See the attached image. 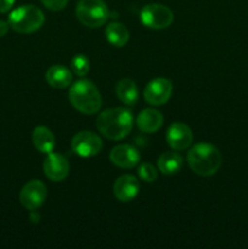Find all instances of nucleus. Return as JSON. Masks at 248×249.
Returning a JSON list of instances; mask_svg holds the SVG:
<instances>
[{
	"mask_svg": "<svg viewBox=\"0 0 248 249\" xmlns=\"http://www.w3.org/2000/svg\"><path fill=\"white\" fill-rule=\"evenodd\" d=\"M133 114L128 108L116 107L101 112L96 119L97 130L109 140H122L133 129Z\"/></svg>",
	"mask_w": 248,
	"mask_h": 249,
	"instance_id": "obj_1",
	"label": "nucleus"
},
{
	"mask_svg": "<svg viewBox=\"0 0 248 249\" xmlns=\"http://www.w3.org/2000/svg\"><path fill=\"white\" fill-rule=\"evenodd\" d=\"M221 153L212 143L201 142L192 146L187 153V163L192 172L201 177H212L221 165Z\"/></svg>",
	"mask_w": 248,
	"mask_h": 249,
	"instance_id": "obj_2",
	"label": "nucleus"
},
{
	"mask_svg": "<svg viewBox=\"0 0 248 249\" xmlns=\"http://www.w3.org/2000/svg\"><path fill=\"white\" fill-rule=\"evenodd\" d=\"M68 99L77 111L88 116L97 113L102 106V97L99 89L94 83L88 79L75 82L71 87Z\"/></svg>",
	"mask_w": 248,
	"mask_h": 249,
	"instance_id": "obj_3",
	"label": "nucleus"
},
{
	"mask_svg": "<svg viewBox=\"0 0 248 249\" xmlns=\"http://www.w3.org/2000/svg\"><path fill=\"white\" fill-rule=\"evenodd\" d=\"M45 21L43 11L34 5H22L10 14L9 24L15 32L22 34L38 31Z\"/></svg>",
	"mask_w": 248,
	"mask_h": 249,
	"instance_id": "obj_4",
	"label": "nucleus"
},
{
	"mask_svg": "<svg viewBox=\"0 0 248 249\" xmlns=\"http://www.w3.org/2000/svg\"><path fill=\"white\" fill-rule=\"evenodd\" d=\"M75 14L80 23L89 28L104 26L109 16L107 5L102 0H79Z\"/></svg>",
	"mask_w": 248,
	"mask_h": 249,
	"instance_id": "obj_5",
	"label": "nucleus"
},
{
	"mask_svg": "<svg viewBox=\"0 0 248 249\" xmlns=\"http://www.w3.org/2000/svg\"><path fill=\"white\" fill-rule=\"evenodd\" d=\"M141 23L151 29L168 28L174 21V14L169 7L160 4H148L141 10Z\"/></svg>",
	"mask_w": 248,
	"mask_h": 249,
	"instance_id": "obj_6",
	"label": "nucleus"
},
{
	"mask_svg": "<svg viewBox=\"0 0 248 249\" xmlns=\"http://www.w3.org/2000/svg\"><path fill=\"white\" fill-rule=\"evenodd\" d=\"M72 150L78 156L84 158L94 157L102 150V140L92 131H80L72 139Z\"/></svg>",
	"mask_w": 248,
	"mask_h": 249,
	"instance_id": "obj_7",
	"label": "nucleus"
},
{
	"mask_svg": "<svg viewBox=\"0 0 248 249\" xmlns=\"http://www.w3.org/2000/svg\"><path fill=\"white\" fill-rule=\"evenodd\" d=\"M48 189L40 180H32L22 187L19 202L28 211H36L45 202Z\"/></svg>",
	"mask_w": 248,
	"mask_h": 249,
	"instance_id": "obj_8",
	"label": "nucleus"
},
{
	"mask_svg": "<svg viewBox=\"0 0 248 249\" xmlns=\"http://www.w3.org/2000/svg\"><path fill=\"white\" fill-rule=\"evenodd\" d=\"M173 92V84L167 78H156L145 88L143 97L152 106H160L169 101Z\"/></svg>",
	"mask_w": 248,
	"mask_h": 249,
	"instance_id": "obj_9",
	"label": "nucleus"
},
{
	"mask_svg": "<svg viewBox=\"0 0 248 249\" xmlns=\"http://www.w3.org/2000/svg\"><path fill=\"white\" fill-rule=\"evenodd\" d=\"M44 174L53 182L63 181L70 173V164L65 156L50 152L46 156L43 164Z\"/></svg>",
	"mask_w": 248,
	"mask_h": 249,
	"instance_id": "obj_10",
	"label": "nucleus"
},
{
	"mask_svg": "<svg viewBox=\"0 0 248 249\" xmlns=\"http://www.w3.org/2000/svg\"><path fill=\"white\" fill-rule=\"evenodd\" d=\"M167 142L173 150L182 151L190 147L194 140V135L189 126L181 122H175L167 130Z\"/></svg>",
	"mask_w": 248,
	"mask_h": 249,
	"instance_id": "obj_11",
	"label": "nucleus"
},
{
	"mask_svg": "<svg viewBox=\"0 0 248 249\" xmlns=\"http://www.w3.org/2000/svg\"><path fill=\"white\" fill-rule=\"evenodd\" d=\"M109 160L114 165L123 169H131L140 162V153L138 148L131 145H118L112 148Z\"/></svg>",
	"mask_w": 248,
	"mask_h": 249,
	"instance_id": "obj_12",
	"label": "nucleus"
},
{
	"mask_svg": "<svg viewBox=\"0 0 248 249\" xmlns=\"http://www.w3.org/2000/svg\"><path fill=\"white\" fill-rule=\"evenodd\" d=\"M140 191V184L134 175L125 174L119 177L113 184V195L119 202H131Z\"/></svg>",
	"mask_w": 248,
	"mask_h": 249,
	"instance_id": "obj_13",
	"label": "nucleus"
},
{
	"mask_svg": "<svg viewBox=\"0 0 248 249\" xmlns=\"http://www.w3.org/2000/svg\"><path fill=\"white\" fill-rule=\"evenodd\" d=\"M163 122H164V118H163L162 113L157 109L152 108L143 109L136 117L138 128L147 134H152L159 130L163 125Z\"/></svg>",
	"mask_w": 248,
	"mask_h": 249,
	"instance_id": "obj_14",
	"label": "nucleus"
},
{
	"mask_svg": "<svg viewBox=\"0 0 248 249\" xmlns=\"http://www.w3.org/2000/svg\"><path fill=\"white\" fill-rule=\"evenodd\" d=\"M45 79L55 89H66L72 84L73 73L65 66L55 65L46 71Z\"/></svg>",
	"mask_w": 248,
	"mask_h": 249,
	"instance_id": "obj_15",
	"label": "nucleus"
},
{
	"mask_svg": "<svg viewBox=\"0 0 248 249\" xmlns=\"http://www.w3.org/2000/svg\"><path fill=\"white\" fill-rule=\"evenodd\" d=\"M32 140H33V145L35 146L36 150L41 153H46V155L53 152L56 145L55 136L46 126H36L33 130Z\"/></svg>",
	"mask_w": 248,
	"mask_h": 249,
	"instance_id": "obj_16",
	"label": "nucleus"
},
{
	"mask_svg": "<svg viewBox=\"0 0 248 249\" xmlns=\"http://www.w3.org/2000/svg\"><path fill=\"white\" fill-rule=\"evenodd\" d=\"M116 94L118 99L126 106H134L138 102L139 91L135 82L131 79H122L116 85Z\"/></svg>",
	"mask_w": 248,
	"mask_h": 249,
	"instance_id": "obj_17",
	"label": "nucleus"
},
{
	"mask_svg": "<svg viewBox=\"0 0 248 249\" xmlns=\"http://www.w3.org/2000/svg\"><path fill=\"white\" fill-rule=\"evenodd\" d=\"M182 157L177 152H164L159 156L157 160V167L159 172L165 175L177 174L182 168Z\"/></svg>",
	"mask_w": 248,
	"mask_h": 249,
	"instance_id": "obj_18",
	"label": "nucleus"
},
{
	"mask_svg": "<svg viewBox=\"0 0 248 249\" xmlns=\"http://www.w3.org/2000/svg\"><path fill=\"white\" fill-rule=\"evenodd\" d=\"M106 38L109 44L117 48L126 45L129 40V31L124 24L112 22L106 27Z\"/></svg>",
	"mask_w": 248,
	"mask_h": 249,
	"instance_id": "obj_19",
	"label": "nucleus"
},
{
	"mask_svg": "<svg viewBox=\"0 0 248 249\" xmlns=\"http://www.w3.org/2000/svg\"><path fill=\"white\" fill-rule=\"evenodd\" d=\"M71 67H72V72L78 77H84L88 74L90 70V62L89 58L84 55H77L72 58L71 62Z\"/></svg>",
	"mask_w": 248,
	"mask_h": 249,
	"instance_id": "obj_20",
	"label": "nucleus"
},
{
	"mask_svg": "<svg viewBox=\"0 0 248 249\" xmlns=\"http://www.w3.org/2000/svg\"><path fill=\"white\" fill-rule=\"evenodd\" d=\"M139 177L142 181L145 182H153L156 181L158 177V173L156 170V168L153 167L150 163H142L139 168Z\"/></svg>",
	"mask_w": 248,
	"mask_h": 249,
	"instance_id": "obj_21",
	"label": "nucleus"
},
{
	"mask_svg": "<svg viewBox=\"0 0 248 249\" xmlns=\"http://www.w3.org/2000/svg\"><path fill=\"white\" fill-rule=\"evenodd\" d=\"M41 4L51 11H61L66 7L68 0H40Z\"/></svg>",
	"mask_w": 248,
	"mask_h": 249,
	"instance_id": "obj_22",
	"label": "nucleus"
},
{
	"mask_svg": "<svg viewBox=\"0 0 248 249\" xmlns=\"http://www.w3.org/2000/svg\"><path fill=\"white\" fill-rule=\"evenodd\" d=\"M14 4L15 0H0V12L4 14V12L10 11Z\"/></svg>",
	"mask_w": 248,
	"mask_h": 249,
	"instance_id": "obj_23",
	"label": "nucleus"
},
{
	"mask_svg": "<svg viewBox=\"0 0 248 249\" xmlns=\"http://www.w3.org/2000/svg\"><path fill=\"white\" fill-rule=\"evenodd\" d=\"M9 27H10L9 22H5L0 19V38L6 36V33L9 32Z\"/></svg>",
	"mask_w": 248,
	"mask_h": 249,
	"instance_id": "obj_24",
	"label": "nucleus"
},
{
	"mask_svg": "<svg viewBox=\"0 0 248 249\" xmlns=\"http://www.w3.org/2000/svg\"><path fill=\"white\" fill-rule=\"evenodd\" d=\"M31 220L33 221V223H39V220H40L39 213H36L35 211H31Z\"/></svg>",
	"mask_w": 248,
	"mask_h": 249,
	"instance_id": "obj_25",
	"label": "nucleus"
}]
</instances>
